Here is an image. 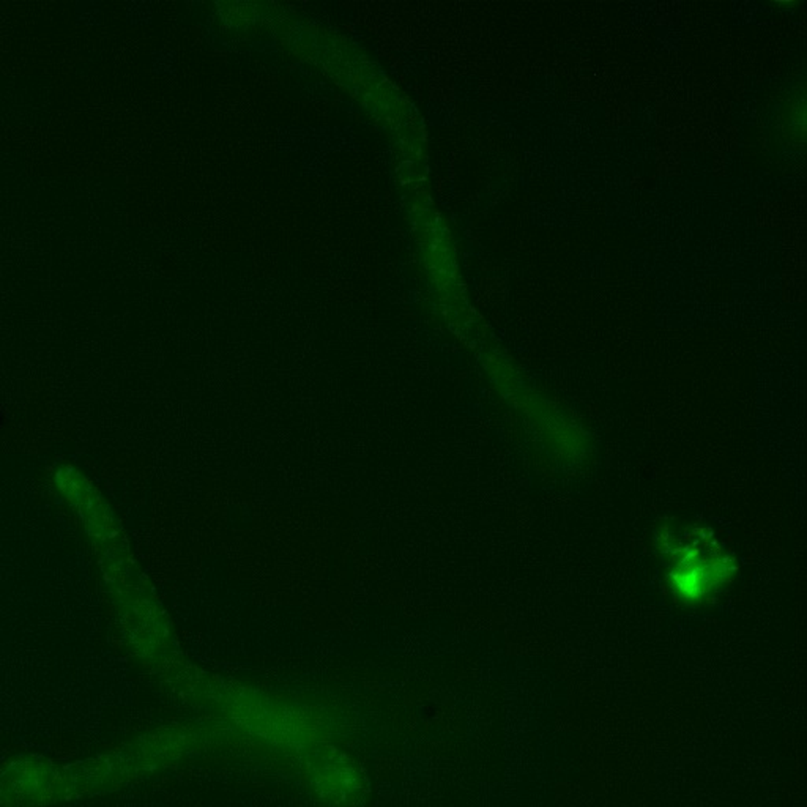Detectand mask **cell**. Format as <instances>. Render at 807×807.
Masks as SVG:
<instances>
[{
  "label": "cell",
  "instance_id": "cell-1",
  "mask_svg": "<svg viewBox=\"0 0 807 807\" xmlns=\"http://www.w3.org/2000/svg\"><path fill=\"white\" fill-rule=\"evenodd\" d=\"M654 547L665 566V586L684 605L710 603L738 573L735 556L705 527L663 524L654 533Z\"/></svg>",
  "mask_w": 807,
  "mask_h": 807
},
{
  "label": "cell",
  "instance_id": "cell-2",
  "mask_svg": "<svg viewBox=\"0 0 807 807\" xmlns=\"http://www.w3.org/2000/svg\"><path fill=\"white\" fill-rule=\"evenodd\" d=\"M306 781L312 793L330 807H352L365 795V778L359 765L335 749H325L308 759Z\"/></svg>",
  "mask_w": 807,
  "mask_h": 807
},
{
  "label": "cell",
  "instance_id": "cell-6",
  "mask_svg": "<svg viewBox=\"0 0 807 807\" xmlns=\"http://www.w3.org/2000/svg\"><path fill=\"white\" fill-rule=\"evenodd\" d=\"M423 59H421V55L417 53V51H413L410 54L406 55V59H404V72L407 74H412V76H417L419 72H421V68H423Z\"/></svg>",
  "mask_w": 807,
  "mask_h": 807
},
{
  "label": "cell",
  "instance_id": "cell-4",
  "mask_svg": "<svg viewBox=\"0 0 807 807\" xmlns=\"http://www.w3.org/2000/svg\"><path fill=\"white\" fill-rule=\"evenodd\" d=\"M280 144L284 149H308L310 144V132L308 130H300V128H289L280 134Z\"/></svg>",
  "mask_w": 807,
  "mask_h": 807
},
{
  "label": "cell",
  "instance_id": "cell-3",
  "mask_svg": "<svg viewBox=\"0 0 807 807\" xmlns=\"http://www.w3.org/2000/svg\"><path fill=\"white\" fill-rule=\"evenodd\" d=\"M54 481L60 496L65 497L83 520L90 538L103 546L115 538L114 519L108 505L83 473L70 466H60L54 472Z\"/></svg>",
  "mask_w": 807,
  "mask_h": 807
},
{
  "label": "cell",
  "instance_id": "cell-5",
  "mask_svg": "<svg viewBox=\"0 0 807 807\" xmlns=\"http://www.w3.org/2000/svg\"><path fill=\"white\" fill-rule=\"evenodd\" d=\"M323 168H325V160H323L322 153L310 152V155L305 156L306 172L319 175V173L323 172Z\"/></svg>",
  "mask_w": 807,
  "mask_h": 807
}]
</instances>
